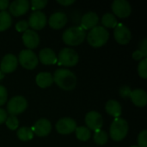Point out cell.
Wrapping results in <instances>:
<instances>
[{
	"instance_id": "cell-3",
	"label": "cell",
	"mask_w": 147,
	"mask_h": 147,
	"mask_svg": "<svg viewBox=\"0 0 147 147\" xmlns=\"http://www.w3.org/2000/svg\"><path fill=\"white\" fill-rule=\"evenodd\" d=\"M85 36V31L81 27L73 26L65 30L62 39L63 41L68 46H78L84 40Z\"/></svg>"
},
{
	"instance_id": "cell-31",
	"label": "cell",
	"mask_w": 147,
	"mask_h": 147,
	"mask_svg": "<svg viewBox=\"0 0 147 147\" xmlns=\"http://www.w3.org/2000/svg\"><path fill=\"white\" fill-rule=\"evenodd\" d=\"M138 146L147 147V131L143 130L138 136Z\"/></svg>"
},
{
	"instance_id": "cell-12",
	"label": "cell",
	"mask_w": 147,
	"mask_h": 147,
	"mask_svg": "<svg viewBox=\"0 0 147 147\" xmlns=\"http://www.w3.org/2000/svg\"><path fill=\"white\" fill-rule=\"evenodd\" d=\"M47 16L41 11H34L28 19V26L34 30L42 29L47 24Z\"/></svg>"
},
{
	"instance_id": "cell-13",
	"label": "cell",
	"mask_w": 147,
	"mask_h": 147,
	"mask_svg": "<svg viewBox=\"0 0 147 147\" xmlns=\"http://www.w3.org/2000/svg\"><path fill=\"white\" fill-rule=\"evenodd\" d=\"M17 65H18L17 58L12 53H8V54L4 55V57L1 60L0 71L3 74L4 73H10L16 69Z\"/></svg>"
},
{
	"instance_id": "cell-23",
	"label": "cell",
	"mask_w": 147,
	"mask_h": 147,
	"mask_svg": "<svg viewBox=\"0 0 147 147\" xmlns=\"http://www.w3.org/2000/svg\"><path fill=\"white\" fill-rule=\"evenodd\" d=\"M102 23L103 25V28H115L118 24V21L114 14L106 13L102 17Z\"/></svg>"
},
{
	"instance_id": "cell-41",
	"label": "cell",
	"mask_w": 147,
	"mask_h": 147,
	"mask_svg": "<svg viewBox=\"0 0 147 147\" xmlns=\"http://www.w3.org/2000/svg\"><path fill=\"white\" fill-rule=\"evenodd\" d=\"M130 147H139L138 146H130Z\"/></svg>"
},
{
	"instance_id": "cell-16",
	"label": "cell",
	"mask_w": 147,
	"mask_h": 147,
	"mask_svg": "<svg viewBox=\"0 0 147 147\" xmlns=\"http://www.w3.org/2000/svg\"><path fill=\"white\" fill-rule=\"evenodd\" d=\"M22 41L24 46L31 50L38 47L40 43V37L34 30L28 29L22 34Z\"/></svg>"
},
{
	"instance_id": "cell-5",
	"label": "cell",
	"mask_w": 147,
	"mask_h": 147,
	"mask_svg": "<svg viewBox=\"0 0 147 147\" xmlns=\"http://www.w3.org/2000/svg\"><path fill=\"white\" fill-rule=\"evenodd\" d=\"M79 59L78 53L70 47L62 48L58 55L57 61L59 65H64L66 67L74 66L78 64Z\"/></svg>"
},
{
	"instance_id": "cell-40",
	"label": "cell",
	"mask_w": 147,
	"mask_h": 147,
	"mask_svg": "<svg viewBox=\"0 0 147 147\" xmlns=\"http://www.w3.org/2000/svg\"><path fill=\"white\" fill-rule=\"evenodd\" d=\"M3 78H4V74H3V73L1 71H0V81H1V80Z\"/></svg>"
},
{
	"instance_id": "cell-38",
	"label": "cell",
	"mask_w": 147,
	"mask_h": 147,
	"mask_svg": "<svg viewBox=\"0 0 147 147\" xmlns=\"http://www.w3.org/2000/svg\"><path fill=\"white\" fill-rule=\"evenodd\" d=\"M9 0H0V10L1 11H5L7 8H9Z\"/></svg>"
},
{
	"instance_id": "cell-8",
	"label": "cell",
	"mask_w": 147,
	"mask_h": 147,
	"mask_svg": "<svg viewBox=\"0 0 147 147\" xmlns=\"http://www.w3.org/2000/svg\"><path fill=\"white\" fill-rule=\"evenodd\" d=\"M112 10L118 17L126 18L131 14L132 7L126 0H115L112 3Z\"/></svg>"
},
{
	"instance_id": "cell-19",
	"label": "cell",
	"mask_w": 147,
	"mask_h": 147,
	"mask_svg": "<svg viewBox=\"0 0 147 147\" xmlns=\"http://www.w3.org/2000/svg\"><path fill=\"white\" fill-rule=\"evenodd\" d=\"M39 59L43 65H54L57 63V55L53 49L46 47L40 51Z\"/></svg>"
},
{
	"instance_id": "cell-4",
	"label": "cell",
	"mask_w": 147,
	"mask_h": 147,
	"mask_svg": "<svg viewBox=\"0 0 147 147\" xmlns=\"http://www.w3.org/2000/svg\"><path fill=\"white\" fill-rule=\"evenodd\" d=\"M128 133V123L127 121L121 117L115 118L112 121L109 134L110 138L115 141H121L126 138Z\"/></svg>"
},
{
	"instance_id": "cell-29",
	"label": "cell",
	"mask_w": 147,
	"mask_h": 147,
	"mask_svg": "<svg viewBox=\"0 0 147 147\" xmlns=\"http://www.w3.org/2000/svg\"><path fill=\"white\" fill-rule=\"evenodd\" d=\"M138 73L139 75L144 78H147V59H143L142 60H140V62L139 63L138 65Z\"/></svg>"
},
{
	"instance_id": "cell-22",
	"label": "cell",
	"mask_w": 147,
	"mask_h": 147,
	"mask_svg": "<svg viewBox=\"0 0 147 147\" xmlns=\"http://www.w3.org/2000/svg\"><path fill=\"white\" fill-rule=\"evenodd\" d=\"M105 109L109 115L115 118H118L121 115V106L116 100H109L106 103Z\"/></svg>"
},
{
	"instance_id": "cell-26",
	"label": "cell",
	"mask_w": 147,
	"mask_h": 147,
	"mask_svg": "<svg viewBox=\"0 0 147 147\" xmlns=\"http://www.w3.org/2000/svg\"><path fill=\"white\" fill-rule=\"evenodd\" d=\"M75 133H76V137L78 138V140L81 141H87L91 137V132L86 127H77Z\"/></svg>"
},
{
	"instance_id": "cell-25",
	"label": "cell",
	"mask_w": 147,
	"mask_h": 147,
	"mask_svg": "<svg viewBox=\"0 0 147 147\" xmlns=\"http://www.w3.org/2000/svg\"><path fill=\"white\" fill-rule=\"evenodd\" d=\"M17 138L22 141H28L34 138V133L30 127H22L17 130L16 133Z\"/></svg>"
},
{
	"instance_id": "cell-2",
	"label": "cell",
	"mask_w": 147,
	"mask_h": 147,
	"mask_svg": "<svg viewBox=\"0 0 147 147\" xmlns=\"http://www.w3.org/2000/svg\"><path fill=\"white\" fill-rule=\"evenodd\" d=\"M109 38V31L102 26H96L90 30L87 34V40L93 47H100L107 43Z\"/></svg>"
},
{
	"instance_id": "cell-9",
	"label": "cell",
	"mask_w": 147,
	"mask_h": 147,
	"mask_svg": "<svg viewBox=\"0 0 147 147\" xmlns=\"http://www.w3.org/2000/svg\"><path fill=\"white\" fill-rule=\"evenodd\" d=\"M114 35H115V40L121 45H126V44L129 43V41L132 39L131 31L123 23L117 24V26L115 28Z\"/></svg>"
},
{
	"instance_id": "cell-20",
	"label": "cell",
	"mask_w": 147,
	"mask_h": 147,
	"mask_svg": "<svg viewBox=\"0 0 147 147\" xmlns=\"http://www.w3.org/2000/svg\"><path fill=\"white\" fill-rule=\"evenodd\" d=\"M129 97L133 103L138 107H145L147 103V93L141 89H136L131 91Z\"/></svg>"
},
{
	"instance_id": "cell-1",
	"label": "cell",
	"mask_w": 147,
	"mask_h": 147,
	"mask_svg": "<svg viewBox=\"0 0 147 147\" xmlns=\"http://www.w3.org/2000/svg\"><path fill=\"white\" fill-rule=\"evenodd\" d=\"M53 82L62 90L69 91L75 89L77 85V77L70 70L59 68L55 71L53 76Z\"/></svg>"
},
{
	"instance_id": "cell-21",
	"label": "cell",
	"mask_w": 147,
	"mask_h": 147,
	"mask_svg": "<svg viewBox=\"0 0 147 147\" xmlns=\"http://www.w3.org/2000/svg\"><path fill=\"white\" fill-rule=\"evenodd\" d=\"M37 85L42 89L50 87L53 83V75L50 72H40L35 78Z\"/></svg>"
},
{
	"instance_id": "cell-18",
	"label": "cell",
	"mask_w": 147,
	"mask_h": 147,
	"mask_svg": "<svg viewBox=\"0 0 147 147\" xmlns=\"http://www.w3.org/2000/svg\"><path fill=\"white\" fill-rule=\"evenodd\" d=\"M67 22V16L64 12L58 11L52 14L48 19L49 26L53 29H61Z\"/></svg>"
},
{
	"instance_id": "cell-14",
	"label": "cell",
	"mask_w": 147,
	"mask_h": 147,
	"mask_svg": "<svg viewBox=\"0 0 147 147\" xmlns=\"http://www.w3.org/2000/svg\"><path fill=\"white\" fill-rule=\"evenodd\" d=\"M31 129L33 133L38 137H46L50 134L52 130V125L48 120L40 119L34 124Z\"/></svg>"
},
{
	"instance_id": "cell-11",
	"label": "cell",
	"mask_w": 147,
	"mask_h": 147,
	"mask_svg": "<svg viewBox=\"0 0 147 147\" xmlns=\"http://www.w3.org/2000/svg\"><path fill=\"white\" fill-rule=\"evenodd\" d=\"M85 123L90 130L97 131L102 127L103 119L101 114L96 111H90L85 116Z\"/></svg>"
},
{
	"instance_id": "cell-30",
	"label": "cell",
	"mask_w": 147,
	"mask_h": 147,
	"mask_svg": "<svg viewBox=\"0 0 147 147\" xmlns=\"http://www.w3.org/2000/svg\"><path fill=\"white\" fill-rule=\"evenodd\" d=\"M30 3H31V8L34 11H40V9L46 7V5L47 4V0H32Z\"/></svg>"
},
{
	"instance_id": "cell-32",
	"label": "cell",
	"mask_w": 147,
	"mask_h": 147,
	"mask_svg": "<svg viewBox=\"0 0 147 147\" xmlns=\"http://www.w3.org/2000/svg\"><path fill=\"white\" fill-rule=\"evenodd\" d=\"M28 22L25 20H22L19 21L16 24V29L18 32H25L26 30L28 29Z\"/></svg>"
},
{
	"instance_id": "cell-35",
	"label": "cell",
	"mask_w": 147,
	"mask_h": 147,
	"mask_svg": "<svg viewBox=\"0 0 147 147\" xmlns=\"http://www.w3.org/2000/svg\"><path fill=\"white\" fill-rule=\"evenodd\" d=\"M140 51H141L143 53H144V55H145V57L146 58L147 56V39H144L142 41H141V43H140V49H139Z\"/></svg>"
},
{
	"instance_id": "cell-39",
	"label": "cell",
	"mask_w": 147,
	"mask_h": 147,
	"mask_svg": "<svg viewBox=\"0 0 147 147\" xmlns=\"http://www.w3.org/2000/svg\"><path fill=\"white\" fill-rule=\"evenodd\" d=\"M57 3H59L61 5L64 6H69L75 3V0H57Z\"/></svg>"
},
{
	"instance_id": "cell-17",
	"label": "cell",
	"mask_w": 147,
	"mask_h": 147,
	"mask_svg": "<svg viewBox=\"0 0 147 147\" xmlns=\"http://www.w3.org/2000/svg\"><path fill=\"white\" fill-rule=\"evenodd\" d=\"M99 22L98 15L96 12L89 11L85 13L81 18V28L85 31L87 29H92L96 27Z\"/></svg>"
},
{
	"instance_id": "cell-24",
	"label": "cell",
	"mask_w": 147,
	"mask_h": 147,
	"mask_svg": "<svg viewBox=\"0 0 147 147\" xmlns=\"http://www.w3.org/2000/svg\"><path fill=\"white\" fill-rule=\"evenodd\" d=\"M12 24V18L9 12L0 11V32L8 29Z\"/></svg>"
},
{
	"instance_id": "cell-27",
	"label": "cell",
	"mask_w": 147,
	"mask_h": 147,
	"mask_svg": "<svg viewBox=\"0 0 147 147\" xmlns=\"http://www.w3.org/2000/svg\"><path fill=\"white\" fill-rule=\"evenodd\" d=\"M93 139H94V141L97 145L103 146L108 142L109 137H108V134H107V133L105 131L100 129V130L95 131L94 135H93Z\"/></svg>"
},
{
	"instance_id": "cell-6",
	"label": "cell",
	"mask_w": 147,
	"mask_h": 147,
	"mask_svg": "<svg viewBox=\"0 0 147 147\" xmlns=\"http://www.w3.org/2000/svg\"><path fill=\"white\" fill-rule=\"evenodd\" d=\"M28 107L26 99L22 96H16L9 99L7 103V110L10 115H17L23 113Z\"/></svg>"
},
{
	"instance_id": "cell-36",
	"label": "cell",
	"mask_w": 147,
	"mask_h": 147,
	"mask_svg": "<svg viewBox=\"0 0 147 147\" xmlns=\"http://www.w3.org/2000/svg\"><path fill=\"white\" fill-rule=\"evenodd\" d=\"M133 59L135 60H142L143 59H146L144 53L140 51V50H136L134 53H133Z\"/></svg>"
},
{
	"instance_id": "cell-15",
	"label": "cell",
	"mask_w": 147,
	"mask_h": 147,
	"mask_svg": "<svg viewBox=\"0 0 147 147\" xmlns=\"http://www.w3.org/2000/svg\"><path fill=\"white\" fill-rule=\"evenodd\" d=\"M9 14L14 16H20L26 14L29 9L28 0H15L9 4Z\"/></svg>"
},
{
	"instance_id": "cell-33",
	"label": "cell",
	"mask_w": 147,
	"mask_h": 147,
	"mask_svg": "<svg viewBox=\"0 0 147 147\" xmlns=\"http://www.w3.org/2000/svg\"><path fill=\"white\" fill-rule=\"evenodd\" d=\"M8 98V92L4 86L0 85V106L3 105L7 102Z\"/></svg>"
},
{
	"instance_id": "cell-10",
	"label": "cell",
	"mask_w": 147,
	"mask_h": 147,
	"mask_svg": "<svg viewBox=\"0 0 147 147\" xmlns=\"http://www.w3.org/2000/svg\"><path fill=\"white\" fill-rule=\"evenodd\" d=\"M76 128L77 122L70 117L62 118L56 123V130L60 134H70L75 132Z\"/></svg>"
},
{
	"instance_id": "cell-7",
	"label": "cell",
	"mask_w": 147,
	"mask_h": 147,
	"mask_svg": "<svg viewBox=\"0 0 147 147\" xmlns=\"http://www.w3.org/2000/svg\"><path fill=\"white\" fill-rule=\"evenodd\" d=\"M17 60L21 65L27 70H34L38 65V58L36 54L29 49L21 51Z\"/></svg>"
},
{
	"instance_id": "cell-34",
	"label": "cell",
	"mask_w": 147,
	"mask_h": 147,
	"mask_svg": "<svg viewBox=\"0 0 147 147\" xmlns=\"http://www.w3.org/2000/svg\"><path fill=\"white\" fill-rule=\"evenodd\" d=\"M131 89L127 86H123L120 89V94L122 97H129L130 93H131Z\"/></svg>"
},
{
	"instance_id": "cell-37",
	"label": "cell",
	"mask_w": 147,
	"mask_h": 147,
	"mask_svg": "<svg viewBox=\"0 0 147 147\" xmlns=\"http://www.w3.org/2000/svg\"><path fill=\"white\" fill-rule=\"evenodd\" d=\"M7 117H8L7 112L4 109H0V124H3V122H5Z\"/></svg>"
},
{
	"instance_id": "cell-28",
	"label": "cell",
	"mask_w": 147,
	"mask_h": 147,
	"mask_svg": "<svg viewBox=\"0 0 147 147\" xmlns=\"http://www.w3.org/2000/svg\"><path fill=\"white\" fill-rule=\"evenodd\" d=\"M5 124L7 126V127L9 129V130H16L18 126H19V121L18 119L16 118V116H14V115H9L7 117L6 121H5Z\"/></svg>"
}]
</instances>
